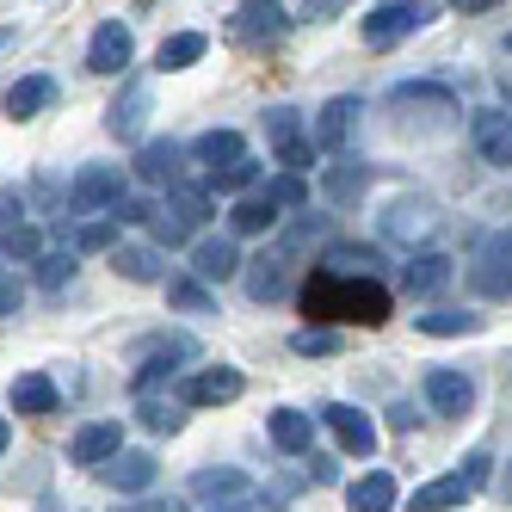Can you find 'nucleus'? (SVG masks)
<instances>
[{"mask_svg": "<svg viewBox=\"0 0 512 512\" xmlns=\"http://www.w3.org/2000/svg\"><path fill=\"white\" fill-rule=\"evenodd\" d=\"M469 142H475V155H482L488 167H512V112L482 105V112L469 118Z\"/></svg>", "mask_w": 512, "mask_h": 512, "instance_id": "nucleus-9", "label": "nucleus"}, {"mask_svg": "<svg viewBox=\"0 0 512 512\" xmlns=\"http://www.w3.org/2000/svg\"><path fill=\"white\" fill-rule=\"evenodd\" d=\"M192 155L216 173V167H229V161H241L247 155V142H241V130H204L198 142H192Z\"/></svg>", "mask_w": 512, "mask_h": 512, "instance_id": "nucleus-26", "label": "nucleus"}, {"mask_svg": "<svg viewBox=\"0 0 512 512\" xmlns=\"http://www.w3.org/2000/svg\"><path fill=\"white\" fill-rule=\"evenodd\" d=\"M112 266L130 278V284H161V247H112Z\"/></svg>", "mask_w": 512, "mask_h": 512, "instance_id": "nucleus-27", "label": "nucleus"}, {"mask_svg": "<svg viewBox=\"0 0 512 512\" xmlns=\"http://www.w3.org/2000/svg\"><path fill=\"white\" fill-rule=\"evenodd\" d=\"M266 426H272V445H278V451H290V457H303V451L315 445V420H309L303 408H272V414H266Z\"/></svg>", "mask_w": 512, "mask_h": 512, "instance_id": "nucleus-21", "label": "nucleus"}, {"mask_svg": "<svg viewBox=\"0 0 512 512\" xmlns=\"http://www.w3.org/2000/svg\"><path fill=\"white\" fill-rule=\"evenodd\" d=\"M451 7H457V13H488L494 0H451Z\"/></svg>", "mask_w": 512, "mask_h": 512, "instance_id": "nucleus-50", "label": "nucleus"}, {"mask_svg": "<svg viewBox=\"0 0 512 512\" xmlns=\"http://www.w3.org/2000/svg\"><path fill=\"white\" fill-rule=\"evenodd\" d=\"M488 475H494V457L488 451H469L463 469H451V475H438V482L414 488V506L408 512H457L475 488H488Z\"/></svg>", "mask_w": 512, "mask_h": 512, "instance_id": "nucleus-2", "label": "nucleus"}, {"mask_svg": "<svg viewBox=\"0 0 512 512\" xmlns=\"http://www.w3.org/2000/svg\"><path fill=\"white\" fill-rule=\"evenodd\" d=\"M303 198H309L303 173H278L272 186H266V204H272V210H303Z\"/></svg>", "mask_w": 512, "mask_h": 512, "instance_id": "nucleus-40", "label": "nucleus"}, {"mask_svg": "<svg viewBox=\"0 0 512 512\" xmlns=\"http://www.w3.org/2000/svg\"><path fill=\"white\" fill-rule=\"evenodd\" d=\"M19 303H25V290H19V284H0V315H13Z\"/></svg>", "mask_w": 512, "mask_h": 512, "instance_id": "nucleus-49", "label": "nucleus"}, {"mask_svg": "<svg viewBox=\"0 0 512 512\" xmlns=\"http://www.w3.org/2000/svg\"><path fill=\"white\" fill-rule=\"evenodd\" d=\"M130 56H136L130 25L124 19H105L93 31V44H87V68H93V75H118V68H130Z\"/></svg>", "mask_w": 512, "mask_h": 512, "instance_id": "nucleus-11", "label": "nucleus"}, {"mask_svg": "<svg viewBox=\"0 0 512 512\" xmlns=\"http://www.w3.org/2000/svg\"><path fill=\"white\" fill-rule=\"evenodd\" d=\"M420 25H432V0H383V7L364 13V44L389 50V44H401Z\"/></svg>", "mask_w": 512, "mask_h": 512, "instance_id": "nucleus-3", "label": "nucleus"}, {"mask_svg": "<svg viewBox=\"0 0 512 512\" xmlns=\"http://www.w3.org/2000/svg\"><path fill=\"white\" fill-rule=\"evenodd\" d=\"M204 512H266V506H260V494H235V500H210Z\"/></svg>", "mask_w": 512, "mask_h": 512, "instance_id": "nucleus-47", "label": "nucleus"}, {"mask_svg": "<svg viewBox=\"0 0 512 512\" xmlns=\"http://www.w3.org/2000/svg\"><path fill=\"white\" fill-rule=\"evenodd\" d=\"M266 136H272V149H284V142H297V136H303L297 112H290V105H272V112H266Z\"/></svg>", "mask_w": 512, "mask_h": 512, "instance_id": "nucleus-43", "label": "nucleus"}, {"mask_svg": "<svg viewBox=\"0 0 512 512\" xmlns=\"http://www.w3.org/2000/svg\"><path fill=\"white\" fill-rule=\"evenodd\" d=\"M309 315L315 321H364V327H377L389 321V290L377 278H334V272H315L309 284Z\"/></svg>", "mask_w": 512, "mask_h": 512, "instance_id": "nucleus-1", "label": "nucleus"}, {"mask_svg": "<svg viewBox=\"0 0 512 512\" xmlns=\"http://www.w3.org/2000/svg\"><path fill=\"white\" fill-rule=\"evenodd\" d=\"M346 506H352V512H395V475H389V469L358 475V482L346 488Z\"/></svg>", "mask_w": 512, "mask_h": 512, "instance_id": "nucleus-22", "label": "nucleus"}, {"mask_svg": "<svg viewBox=\"0 0 512 512\" xmlns=\"http://www.w3.org/2000/svg\"><path fill=\"white\" fill-rule=\"evenodd\" d=\"M136 179H142V186H161V192L186 186V149H179V142H167V136L142 142V149H136Z\"/></svg>", "mask_w": 512, "mask_h": 512, "instance_id": "nucleus-8", "label": "nucleus"}, {"mask_svg": "<svg viewBox=\"0 0 512 512\" xmlns=\"http://www.w3.org/2000/svg\"><path fill=\"white\" fill-rule=\"evenodd\" d=\"M309 7H334V0H309Z\"/></svg>", "mask_w": 512, "mask_h": 512, "instance_id": "nucleus-53", "label": "nucleus"}, {"mask_svg": "<svg viewBox=\"0 0 512 512\" xmlns=\"http://www.w3.org/2000/svg\"><path fill=\"white\" fill-rule=\"evenodd\" d=\"M241 278H247V297H253V303H278L284 290H290V253H278V247L260 253V260H247Z\"/></svg>", "mask_w": 512, "mask_h": 512, "instance_id": "nucleus-12", "label": "nucleus"}, {"mask_svg": "<svg viewBox=\"0 0 512 512\" xmlns=\"http://www.w3.org/2000/svg\"><path fill=\"white\" fill-rule=\"evenodd\" d=\"M377 247H352V241H334L327 247V266L321 272H334V278H377Z\"/></svg>", "mask_w": 512, "mask_h": 512, "instance_id": "nucleus-23", "label": "nucleus"}, {"mask_svg": "<svg viewBox=\"0 0 512 512\" xmlns=\"http://www.w3.org/2000/svg\"><path fill=\"white\" fill-rule=\"evenodd\" d=\"M204 50H210V38H204V31H173V38L155 50V68H167V75H173V68H192V62H204Z\"/></svg>", "mask_w": 512, "mask_h": 512, "instance_id": "nucleus-28", "label": "nucleus"}, {"mask_svg": "<svg viewBox=\"0 0 512 512\" xmlns=\"http://www.w3.org/2000/svg\"><path fill=\"white\" fill-rule=\"evenodd\" d=\"M13 408L19 414H56V383L44 377V371H25V377H13Z\"/></svg>", "mask_w": 512, "mask_h": 512, "instance_id": "nucleus-24", "label": "nucleus"}, {"mask_svg": "<svg viewBox=\"0 0 512 512\" xmlns=\"http://www.w3.org/2000/svg\"><path fill=\"white\" fill-rule=\"evenodd\" d=\"M358 118H364V99H358V93L327 99L321 112H315V149H327V155H346V142H352Z\"/></svg>", "mask_w": 512, "mask_h": 512, "instance_id": "nucleus-7", "label": "nucleus"}, {"mask_svg": "<svg viewBox=\"0 0 512 512\" xmlns=\"http://www.w3.org/2000/svg\"><path fill=\"white\" fill-rule=\"evenodd\" d=\"M0 50H7V38H0Z\"/></svg>", "mask_w": 512, "mask_h": 512, "instance_id": "nucleus-54", "label": "nucleus"}, {"mask_svg": "<svg viewBox=\"0 0 512 512\" xmlns=\"http://www.w3.org/2000/svg\"><path fill=\"white\" fill-rule=\"evenodd\" d=\"M253 179H260V161L241 155V161H229V167H216V173H210V192H247Z\"/></svg>", "mask_w": 512, "mask_h": 512, "instance_id": "nucleus-38", "label": "nucleus"}, {"mask_svg": "<svg viewBox=\"0 0 512 512\" xmlns=\"http://www.w3.org/2000/svg\"><path fill=\"white\" fill-rule=\"evenodd\" d=\"M500 494H506V500H512V463H506V475H500Z\"/></svg>", "mask_w": 512, "mask_h": 512, "instance_id": "nucleus-52", "label": "nucleus"}, {"mask_svg": "<svg viewBox=\"0 0 512 512\" xmlns=\"http://www.w3.org/2000/svg\"><path fill=\"white\" fill-rule=\"evenodd\" d=\"M161 210L173 216V223H186V229H198L204 216H210V186H173Z\"/></svg>", "mask_w": 512, "mask_h": 512, "instance_id": "nucleus-29", "label": "nucleus"}, {"mask_svg": "<svg viewBox=\"0 0 512 512\" xmlns=\"http://www.w3.org/2000/svg\"><path fill=\"white\" fill-rule=\"evenodd\" d=\"M247 38H278L284 31V13H278V0H247V7L235 13Z\"/></svg>", "mask_w": 512, "mask_h": 512, "instance_id": "nucleus-35", "label": "nucleus"}, {"mask_svg": "<svg viewBox=\"0 0 512 512\" xmlns=\"http://www.w3.org/2000/svg\"><path fill=\"white\" fill-rule=\"evenodd\" d=\"M321 426L340 438V451H352V457H371L377 451V426L364 420L358 408H346V401H321Z\"/></svg>", "mask_w": 512, "mask_h": 512, "instance_id": "nucleus-10", "label": "nucleus"}, {"mask_svg": "<svg viewBox=\"0 0 512 512\" xmlns=\"http://www.w3.org/2000/svg\"><path fill=\"white\" fill-rule=\"evenodd\" d=\"M389 235L395 241H426L432 235V210L426 204H395L389 210Z\"/></svg>", "mask_w": 512, "mask_h": 512, "instance_id": "nucleus-36", "label": "nucleus"}, {"mask_svg": "<svg viewBox=\"0 0 512 512\" xmlns=\"http://www.w3.org/2000/svg\"><path fill=\"white\" fill-rule=\"evenodd\" d=\"M364 192H371V161H358V155H334L321 167V198L334 204V210H358Z\"/></svg>", "mask_w": 512, "mask_h": 512, "instance_id": "nucleus-6", "label": "nucleus"}, {"mask_svg": "<svg viewBox=\"0 0 512 512\" xmlns=\"http://www.w3.org/2000/svg\"><path fill=\"white\" fill-rule=\"evenodd\" d=\"M75 260H81L75 247H62V253H44V260H38V284H44V290H62L68 278H75Z\"/></svg>", "mask_w": 512, "mask_h": 512, "instance_id": "nucleus-41", "label": "nucleus"}, {"mask_svg": "<svg viewBox=\"0 0 512 512\" xmlns=\"http://www.w3.org/2000/svg\"><path fill=\"white\" fill-rule=\"evenodd\" d=\"M506 50H512V38H506Z\"/></svg>", "mask_w": 512, "mask_h": 512, "instance_id": "nucleus-55", "label": "nucleus"}, {"mask_svg": "<svg viewBox=\"0 0 512 512\" xmlns=\"http://www.w3.org/2000/svg\"><path fill=\"white\" fill-rule=\"evenodd\" d=\"M0 253H7V260H44V229L38 223H7V235H0Z\"/></svg>", "mask_w": 512, "mask_h": 512, "instance_id": "nucleus-34", "label": "nucleus"}, {"mask_svg": "<svg viewBox=\"0 0 512 512\" xmlns=\"http://www.w3.org/2000/svg\"><path fill=\"white\" fill-rule=\"evenodd\" d=\"M155 216H161V210H155L149 198H124V204H118V223H155Z\"/></svg>", "mask_w": 512, "mask_h": 512, "instance_id": "nucleus-45", "label": "nucleus"}, {"mask_svg": "<svg viewBox=\"0 0 512 512\" xmlns=\"http://www.w3.org/2000/svg\"><path fill=\"white\" fill-rule=\"evenodd\" d=\"M278 167H284V173H309V167H315V136L284 142V149H278Z\"/></svg>", "mask_w": 512, "mask_h": 512, "instance_id": "nucleus-44", "label": "nucleus"}, {"mask_svg": "<svg viewBox=\"0 0 512 512\" xmlns=\"http://www.w3.org/2000/svg\"><path fill=\"white\" fill-rule=\"evenodd\" d=\"M186 235H192V229H186V223H173L167 210L155 216V241H161V247H179V241H186Z\"/></svg>", "mask_w": 512, "mask_h": 512, "instance_id": "nucleus-46", "label": "nucleus"}, {"mask_svg": "<svg viewBox=\"0 0 512 512\" xmlns=\"http://www.w3.org/2000/svg\"><path fill=\"white\" fill-rule=\"evenodd\" d=\"M124 451V426L118 420H93V426H81L75 432V445H68V463H112Z\"/></svg>", "mask_w": 512, "mask_h": 512, "instance_id": "nucleus-13", "label": "nucleus"}, {"mask_svg": "<svg viewBox=\"0 0 512 512\" xmlns=\"http://www.w3.org/2000/svg\"><path fill=\"white\" fill-rule=\"evenodd\" d=\"M13 445V426H7V414H0V451H7Z\"/></svg>", "mask_w": 512, "mask_h": 512, "instance_id": "nucleus-51", "label": "nucleus"}, {"mask_svg": "<svg viewBox=\"0 0 512 512\" xmlns=\"http://www.w3.org/2000/svg\"><path fill=\"white\" fill-rule=\"evenodd\" d=\"M469 284L482 290V297H512V229H494L482 241V253H475V266H469Z\"/></svg>", "mask_w": 512, "mask_h": 512, "instance_id": "nucleus-5", "label": "nucleus"}, {"mask_svg": "<svg viewBox=\"0 0 512 512\" xmlns=\"http://www.w3.org/2000/svg\"><path fill=\"white\" fill-rule=\"evenodd\" d=\"M389 105L395 112H451V93L432 81H401V87H389Z\"/></svg>", "mask_w": 512, "mask_h": 512, "instance_id": "nucleus-25", "label": "nucleus"}, {"mask_svg": "<svg viewBox=\"0 0 512 512\" xmlns=\"http://www.w3.org/2000/svg\"><path fill=\"white\" fill-rule=\"evenodd\" d=\"M247 383H241V371H229V364H210V371H198L192 383H186V401L192 408H223V401H235Z\"/></svg>", "mask_w": 512, "mask_h": 512, "instance_id": "nucleus-18", "label": "nucleus"}, {"mask_svg": "<svg viewBox=\"0 0 512 512\" xmlns=\"http://www.w3.org/2000/svg\"><path fill=\"white\" fill-rule=\"evenodd\" d=\"M445 284H451L445 253H432V247L408 253V266H401V290H408V297H432V290H445Z\"/></svg>", "mask_w": 512, "mask_h": 512, "instance_id": "nucleus-17", "label": "nucleus"}, {"mask_svg": "<svg viewBox=\"0 0 512 512\" xmlns=\"http://www.w3.org/2000/svg\"><path fill=\"white\" fill-rule=\"evenodd\" d=\"M167 303L179 315H216V297L204 290V278H167Z\"/></svg>", "mask_w": 512, "mask_h": 512, "instance_id": "nucleus-32", "label": "nucleus"}, {"mask_svg": "<svg viewBox=\"0 0 512 512\" xmlns=\"http://www.w3.org/2000/svg\"><path fill=\"white\" fill-rule=\"evenodd\" d=\"M124 198L130 192H124V173L118 167H81L75 179H68V210H75V216H105V210L118 216Z\"/></svg>", "mask_w": 512, "mask_h": 512, "instance_id": "nucleus-4", "label": "nucleus"}, {"mask_svg": "<svg viewBox=\"0 0 512 512\" xmlns=\"http://www.w3.org/2000/svg\"><path fill=\"white\" fill-rule=\"evenodd\" d=\"M420 334H438V340H451V334H482V315H463V309H432V315H414Z\"/></svg>", "mask_w": 512, "mask_h": 512, "instance_id": "nucleus-33", "label": "nucleus"}, {"mask_svg": "<svg viewBox=\"0 0 512 512\" xmlns=\"http://www.w3.org/2000/svg\"><path fill=\"white\" fill-rule=\"evenodd\" d=\"M142 124H149V87L130 81V87L112 99V112H105V130H112L118 142H136V136H142Z\"/></svg>", "mask_w": 512, "mask_h": 512, "instance_id": "nucleus-16", "label": "nucleus"}, {"mask_svg": "<svg viewBox=\"0 0 512 512\" xmlns=\"http://www.w3.org/2000/svg\"><path fill=\"white\" fill-rule=\"evenodd\" d=\"M426 401H432V414H469V401H475V383L463 371H426Z\"/></svg>", "mask_w": 512, "mask_h": 512, "instance_id": "nucleus-19", "label": "nucleus"}, {"mask_svg": "<svg viewBox=\"0 0 512 512\" xmlns=\"http://www.w3.org/2000/svg\"><path fill=\"white\" fill-rule=\"evenodd\" d=\"M192 494L198 500H235V494H253L241 469H198L192 475Z\"/></svg>", "mask_w": 512, "mask_h": 512, "instance_id": "nucleus-31", "label": "nucleus"}, {"mask_svg": "<svg viewBox=\"0 0 512 512\" xmlns=\"http://www.w3.org/2000/svg\"><path fill=\"white\" fill-rule=\"evenodd\" d=\"M334 346H340V334H334V327H303V334L290 340V352H303V358H327Z\"/></svg>", "mask_w": 512, "mask_h": 512, "instance_id": "nucleus-42", "label": "nucleus"}, {"mask_svg": "<svg viewBox=\"0 0 512 512\" xmlns=\"http://www.w3.org/2000/svg\"><path fill=\"white\" fill-rule=\"evenodd\" d=\"M142 426H149V432H179V426H186V414H179V401H155V395H142Z\"/></svg>", "mask_w": 512, "mask_h": 512, "instance_id": "nucleus-39", "label": "nucleus"}, {"mask_svg": "<svg viewBox=\"0 0 512 512\" xmlns=\"http://www.w3.org/2000/svg\"><path fill=\"white\" fill-rule=\"evenodd\" d=\"M99 482L118 488V494H142V488H155V457L149 451H118L112 463H99Z\"/></svg>", "mask_w": 512, "mask_h": 512, "instance_id": "nucleus-15", "label": "nucleus"}, {"mask_svg": "<svg viewBox=\"0 0 512 512\" xmlns=\"http://www.w3.org/2000/svg\"><path fill=\"white\" fill-rule=\"evenodd\" d=\"M118 512H186V500H136V506H118Z\"/></svg>", "mask_w": 512, "mask_h": 512, "instance_id": "nucleus-48", "label": "nucleus"}, {"mask_svg": "<svg viewBox=\"0 0 512 512\" xmlns=\"http://www.w3.org/2000/svg\"><path fill=\"white\" fill-rule=\"evenodd\" d=\"M235 272H241V253H235L229 235H204V241H192V278L223 284V278H235Z\"/></svg>", "mask_w": 512, "mask_h": 512, "instance_id": "nucleus-14", "label": "nucleus"}, {"mask_svg": "<svg viewBox=\"0 0 512 512\" xmlns=\"http://www.w3.org/2000/svg\"><path fill=\"white\" fill-rule=\"evenodd\" d=\"M50 105H56V81H50V75H25V81L7 87V118H13V124L50 112Z\"/></svg>", "mask_w": 512, "mask_h": 512, "instance_id": "nucleus-20", "label": "nucleus"}, {"mask_svg": "<svg viewBox=\"0 0 512 512\" xmlns=\"http://www.w3.org/2000/svg\"><path fill=\"white\" fill-rule=\"evenodd\" d=\"M105 247H118V216H87L75 229V253H105Z\"/></svg>", "mask_w": 512, "mask_h": 512, "instance_id": "nucleus-37", "label": "nucleus"}, {"mask_svg": "<svg viewBox=\"0 0 512 512\" xmlns=\"http://www.w3.org/2000/svg\"><path fill=\"white\" fill-rule=\"evenodd\" d=\"M229 223H235V235H272V229L284 223V210H272L266 198H241V204L229 210Z\"/></svg>", "mask_w": 512, "mask_h": 512, "instance_id": "nucleus-30", "label": "nucleus"}]
</instances>
